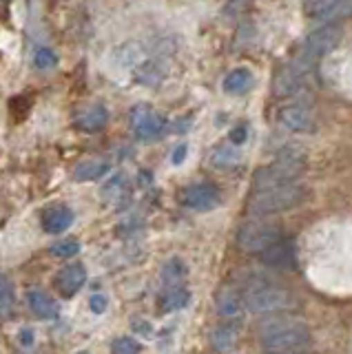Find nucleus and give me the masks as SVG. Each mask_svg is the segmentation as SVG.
<instances>
[{
  "label": "nucleus",
  "mask_w": 352,
  "mask_h": 354,
  "mask_svg": "<svg viewBox=\"0 0 352 354\" xmlns=\"http://www.w3.org/2000/svg\"><path fill=\"white\" fill-rule=\"evenodd\" d=\"M308 16L322 20L324 25H339L341 20L352 18V3L348 0H317V3L304 5Z\"/></svg>",
  "instance_id": "obj_9"
},
{
  "label": "nucleus",
  "mask_w": 352,
  "mask_h": 354,
  "mask_svg": "<svg viewBox=\"0 0 352 354\" xmlns=\"http://www.w3.org/2000/svg\"><path fill=\"white\" fill-rule=\"evenodd\" d=\"M56 288L62 297H73L78 290H82V286L86 281V270L82 263H69L56 274Z\"/></svg>",
  "instance_id": "obj_13"
},
{
  "label": "nucleus",
  "mask_w": 352,
  "mask_h": 354,
  "mask_svg": "<svg viewBox=\"0 0 352 354\" xmlns=\"http://www.w3.org/2000/svg\"><path fill=\"white\" fill-rule=\"evenodd\" d=\"M14 301H16V295H14V283L12 279L0 270V313L3 315H9L14 308Z\"/></svg>",
  "instance_id": "obj_22"
},
{
  "label": "nucleus",
  "mask_w": 352,
  "mask_h": 354,
  "mask_svg": "<svg viewBox=\"0 0 352 354\" xmlns=\"http://www.w3.org/2000/svg\"><path fill=\"white\" fill-rule=\"evenodd\" d=\"M279 124L286 127L293 133H311L315 131L317 122H315V113L308 104H288L279 109Z\"/></svg>",
  "instance_id": "obj_10"
},
{
  "label": "nucleus",
  "mask_w": 352,
  "mask_h": 354,
  "mask_svg": "<svg viewBox=\"0 0 352 354\" xmlns=\"http://www.w3.org/2000/svg\"><path fill=\"white\" fill-rule=\"evenodd\" d=\"M246 136H248V129L244 124H239V127H235L233 131H230V142H233V144H244Z\"/></svg>",
  "instance_id": "obj_28"
},
{
  "label": "nucleus",
  "mask_w": 352,
  "mask_h": 354,
  "mask_svg": "<svg viewBox=\"0 0 352 354\" xmlns=\"http://www.w3.org/2000/svg\"><path fill=\"white\" fill-rule=\"evenodd\" d=\"M304 197H306V188L299 182L275 186V188H266V191L250 193L246 202V210H248V215H252L255 219H261V217L295 208L297 204L304 202Z\"/></svg>",
  "instance_id": "obj_3"
},
{
  "label": "nucleus",
  "mask_w": 352,
  "mask_h": 354,
  "mask_svg": "<svg viewBox=\"0 0 352 354\" xmlns=\"http://www.w3.org/2000/svg\"><path fill=\"white\" fill-rule=\"evenodd\" d=\"M182 204L191 210H211L219 204V188L211 182L193 184L182 191Z\"/></svg>",
  "instance_id": "obj_12"
},
{
  "label": "nucleus",
  "mask_w": 352,
  "mask_h": 354,
  "mask_svg": "<svg viewBox=\"0 0 352 354\" xmlns=\"http://www.w3.org/2000/svg\"><path fill=\"white\" fill-rule=\"evenodd\" d=\"M281 237V228L277 224H270L266 219H250L246 224H241L237 230V246L244 252L261 254Z\"/></svg>",
  "instance_id": "obj_4"
},
{
  "label": "nucleus",
  "mask_w": 352,
  "mask_h": 354,
  "mask_svg": "<svg viewBox=\"0 0 352 354\" xmlns=\"http://www.w3.org/2000/svg\"><path fill=\"white\" fill-rule=\"evenodd\" d=\"M129 124L140 140H158L167 131V118L151 106H136L129 113Z\"/></svg>",
  "instance_id": "obj_8"
},
{
  "label": "nucleus",
  "mask_w": 352,
  "mask_h": 354,
  "mask_svg": "<svg viewBox=\"0 0 352 354\" xmlns=\"http://www.w3.org/2000/svg\"><path fill=\"white\" fill-rule=\"evenodd\" d=\"M302 173V160L293 158V155H281L277 162H272L266 169H259L252 177V193L255 191H266V188L275 186H286L295 184L299 180Z\"/></svg>",
  "instance_id": "obj_5"
},
{
  "label": "nucleus",
  "mask_w": 352,
  "mask_h": 354,
  "mask_svg": "<svg viewBox=\"0 0 352 354\" xmlns=\"http://www.w3.org/2000/svg\"><path fill=\"white\" fill-rule=\"evenodd\" d=\"M311 73H313V64L302 60L297 55L295 60L288 64H284L281 69L275 73V82H272V91L277 97H290L302 93L304 88L311 82Z\"/></svg>",
  "instance_id": "obj_6"
},
{
  "label": "nucleus",
  "mask_w": 352,
  "mask_h": 354,
  "mask_svg": "<svg viewBox=\"0 0 352 354\" xmlns=\"http://www.w3.org/2000/svg\"><path fill=\"white\" fill-rule=\"evenodd\" d=\"M252 82H255L252 73L246 66H239V69H233L224 77V91L230 95H244L252 88Z\"/></svg>",
  "instance_id": "obj_18"
},
{
  "label": "nucleus",
  "mask_w": 352,
  "mask_h": 354,
  "mask_svg": "<svg viewBox=\"0 0 352 354\" xmlns=\"http://www.w3.org/2000/svg\"><path fill=\"white\" fill-rule=\"evenodd\" d=\"M49 250H51L53 257L69 259V257H75V254L80 252V241L78 239H62V241L53 243Z\"/></svg>",
  "instance_id": "obj_24"
},
{
  "label": "nucleus",
  "mask_w": 352,
  "mask_h": 354,
  "mask_svg": "<svg viewBox=\"0 0 352 354\" xmlns=\"http://www.w3.org/2000/svg\"><path fill=\"white\" fill-rule=\"evenodd\" d=\"M140 352V346H138V341L133 339H129V337H120L113 341V346H111V354H138Z\"/></svg>",
  "instance_id": "obj_26"
},
{
  "label": "nucleus",
  "mask_w": 352,
  "mask_h": 354,
  "mask_svg": "<svg viewBox=\"0 0 352 354\" xmlns=\"http://www.w3.org/2000/svg\"><path fill=\"white\" fill-rule=\"evenodd\" d=\"M244 308L252 315H275V313H288L297 306V297L288 288L270 283L268 279H252L241 290Z\"/></svg>",
  "instance_id": "obj_2"
},
{
  "label": "nucleus",
  "mask_w": 352,
  "mask_h": 354,
  "mask_svg": "<svg viewBox=\"0 0 352 354\" xmlns=\"http://www.w3.org/2000/svg\"><path fill=\"white\" fill-rule=\"evenodd\" d=\"M263 266L268 268H277V270H295L297 268V248L290 239L281 237L277 243H272L268 250H263L257 254Z\"/></svg>",
  "instance_id": "obj_11"
},
{
  "label": "nucleus",
  "mask_w": 352,
  "mask_h": 354,
  "mask_svg": "<svg viewBox=\"0 0 352 354\" xmlns=\"http://www.w3.org/2000/svg\"><path fill=\"white\" fill-rule=\"evenodd\" d=\"M235 158H237V155H235L233 151L224 149V147H222V149H217V151L213 153V162H215L217 166H224V169H226V166L233 164Z\"/></svg>",
  "instance_id": "obj_27"
},
{
  "label": "nucleus",
  "mask_w": 352,
  "mask_h": 354,
  "mask_svg": "<svg viewBox=\"0 0 352 354\" xmlns=\"http://www.w3.org/2000/svg\"><path fill=\"white\" fill-rule=\"evenodd\" d=\"M27 306L38 319H56L60 313L56 299H51L45 290H40V288H34V290L27 292Z\"/></svg>",
  "instance_id": "obj_16"
},
{
  "label": "nucleus",
  "mask_w": 352,
  "mask_h": 354,
  "mask_svg": "<svg viewBox=\"0 0 352 354\" xmlns=\"http://www.w3.org/2000/svg\"><path fill=\"white\" fill-rule=\"evenodd\" d=\"M184 153H186V147H184V144H182V147L175 149V153H173V164H182Z\"/></svg>",
  "instance_id": "obj_30"
},
{
  "label": "nucleus",
  "mask_w": 352,
  "mask_h": 354,
  "mask_svg": "<svg viewBox=\"0 0 352 354\" xmlns=\"http://www.w3.org/2000/svg\"><path fill=\"white\" fill-rule=\"evenodd\" d=\"M257 339L268 354H308L313 348V335L304 321L290 317H275L263 321Z\"/></svg>",
  "instance_id": "obj_1"
},
{
  "label": "nucleus",
  "mask_w": 352,
  "mask_h": 354,
  "mask_svg": "<svg viewBox=\"0 0 352 354\" xmlns=\"http://www.w3.org/2000/svg\"><path fill=\"white\" fill-rule=\"evenodd\" d=\"M111 169V164L106 160H84L73 169V180L75 182H95L104 177Z\"/></svg>",
  "instance_id": "obj_19"
},
{
  "label": "nucleus",
  "mask_w": 352,
  "mask_h": 354,
  "mask_svg": "<svg viewBox=\"0 0 352 354\" xmlns=\"http://www.w3.org/2000/svg\"><path fill=\"white\" fill-rule=\"evenodd\" d=\"M78 354H89V352H78Z\"/></svg>",
  "instance_id": "obj_31"
},
{
  "label": "nucleus",
  "mask_w": 352,
  "mask_h": 354,
  "mask_svg": "<svg viewBox=\"0 0 352 354\" xmlns=\"http://www.w3.org/2000/svg\"><path fill=\"white\" fill-rule=\"evenodd\" d=\"M106 122H109V111L104 104H98V102L86 104L78 111V113H75V127L84 133L102 131L106 127Z\"/></svg>",
  "instance_id": "obj_14"
},
{
  "label": "nucleus",
  "mask_w": 352,
  "mask_h": 354,
  "mask_svg": "<svg viewBox=\"0 0 352 354\" xmlns=\"http://www.w3.org/2000/svg\"><path fill=\"white\" fill-rule=\"evenodd\" d=\"M341 31L339 25H322L317 27L315 31H311L306 36V40L302 42V51H299V58L315 64L317 60H322L324 55H328L333 49H337V44L341 42Z\"/></svg>",
  "instance_id": "obj_7"
},
{
  "label": "nucleus",
  "mask_w": 352,
  "mask_h": 354,
  "mask_svg": "<svg viewBox=\"0 0 352 354\" xmlns=\"http://www.w3.org/2000/svg\"><path fill=\"white\" fill-rule=\"evenodd\" d=\"M244 299L241 292L235 288H224L222 292L217 295V313L224 319H239L244 315Z\"/></svg>",
  "instance_id": "obj_17"
},
{
  "label": "nucleus",
  "mask_w": 352,
  "mask_h": 354,
  "mask_svg": "<svg viewBox=\"0 0 352 354\" xmlns=\"http://www.w3.org/2000/svg\"><path fill=\"white\" fill-rule=\"evenodd\" d=\"M91 310H93V313H104V310H106V299L102 295H93L91 297Z\"/></svg>",
  "instance_id": "obj_29"
},
{
  "label": "nucleus",
  "mask_w": 352,
  "mask_h": 354,
  "mask_svg": "<svg viewBox=\"0 0 352 354\" xmlns=\"http://www.w3.org/2000/svg\"><path fill=\"white\" fill-rule=\"evenodd\" d=\"M184 277H186V268H184V263L180 259H171L162 268V279L169 288H182Z\"/></svg>",
  "instance_id": "obj_21"
},
{
  "label": "nucleus",
  "mask_w": 352,
  "mask_h": 354,
  "mask_svg": "<svg viewBox=\"0 0 352 354\" xmlns=\"http://www.w3.org/2000/svg\"><path fill=\"white\" fill-rule=\"evenodd\" d=\"M189 299H191V295H189V290H184V288H169L160 299V308L164 313H173V310H180L189 304Z\"/></svg>",
  "instance_id": "obj_20"
},
{
  "label": "nucleus",
  "mask_w": 352,
  "mask_h": 354,
  "mask_svg": "<svg viewBox=\"0 0 352 354\" xmlns=\"http://www.w3.org/2000/svg\"><path fill=\"white\" fill-rule=\"evenodd\" d=\"M34 64L38 66V69H53V66L58 64V55L47 47H40V49H36Z\"/></svg>",
  "instance_id": "obj_25"
},
{
  "label": "nucleus",
  "mask_w": 352,
  "mask_h": 354,
  "mask_svg": "<svg viewBox=\"0 0 352 354\" xmlns=\"http://www.w3.org/2000/svg\"><path fill=\"white\" fill-rule=\"evenodd\" d=\"M235 328H230V326H222V328H217L213 332V337H211V343H213V348L217 352H228L230 348L235 346Z\"/></svg>",
  "instance_id": "obj_23"
},
{
  "label": "nucleus",
  "mask_w": 352,
  "mask_h": 354,
  "mask_svg": "<svg viewBox=\"0 0 352 354\" xmlns=\"http://www.w3.org/2000/svg\"><path fill=\"white\" fill-rule=\"evenodd\" d=\"M71 224H73V210L64 204L51 206L45 210V215H42V228H45L47 232H51V235L64 232Z\"/></svg>",
  "instance_id": "obj_15"
}]
</instances>
